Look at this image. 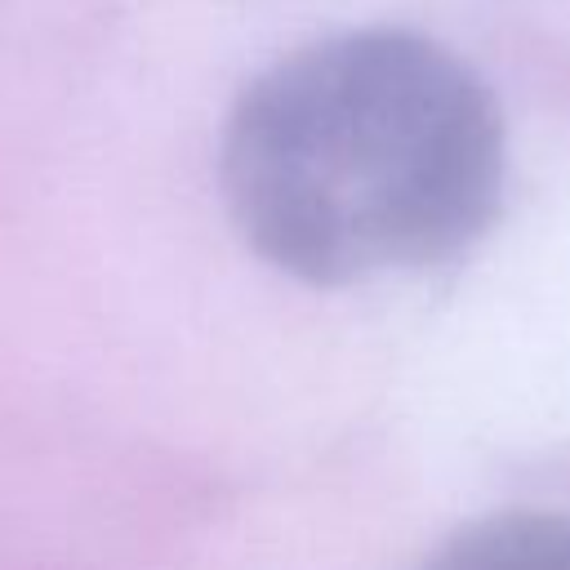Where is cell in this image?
<instances>
[{
  "mask_svg": "<svg viewBox=\"0 0 570 570\" xmlns=\"http://www.w3.org/2000/svg\"><path fill=\"white\" fill-rule=\"evenodd\" d=\"M508 134L490 85L410 27H352L267 62L232 102L218 191L289 281L356 285L472 249L499 218Z\"/></svg>",
  "mask_w": 570,
  "mask_h": 570,
  "instance_id": "cell-1",
  "label": "cell"
},
{
  "mask_svg": "<svg viewBox=\"0 0 570 570\" xmlns=\"http://www.w3.org/2000/svg\"><path fill=\"white\" fill-rule=\"evenodd\" d=\"M419 570H570V512L503 508L450 530Z\"/></svg>",
  "mask_w": 570,
  "mask_h": 570,
  "instance_id": "cell-2",
  "label": "cell"
}]
</instances>
